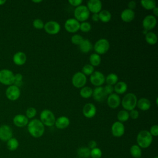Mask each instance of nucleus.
I'll use <instances>...</instances> for the list:
<instances>
[{"label":"nucleus","mask_w":158,"mask_h":158,"mask_svg":"<svg viewBox=\"0 0 158 158\" xmlns=\"http://www.w3.org/2000/svg\"><path fill=\"white\" fill-rule=\"evenodd\" d=\"M27 130L30 135L35 138L41 137L44 133V125L39 119H33L27 125Z\"/></svg>","instance_id":"f257e3e1"},{"label":"nucleus","mask_w":158,"mask_h":158,"mask_svg":"<svg viewBox=\"0 0 158 158\" xmlns=\"http://www.w3.org/2000/svg\"><path fill=\"white\" fill-rule=\"evenodd\" d=\"M152 136L149 131L144 130L140 131L136 136L137 145L141 148H148L152 142Z\"/></svg>","instance_id":"f03ea898"},{"label":"nucleus","mask_w":158,"mask_h":158,"mask_svg":"<svg viewBox=\"0 0 158 158\" xmlns=\"http://www.w3.org/2000/svg\"><path fill=\"white\" fill-rule=\"evenodd\" d=\"M137 97L133 93H129L126 94L121 101V104L124 110L130 111L135 109L137 104Z\"/></svg>","instance_id":"7ed1b4c3"},{"label":"nucleus","mask_w":158,"mask_h":158,"mask_svg":"<svg viewBox=\"0 0 158 158\" xmlns=\"http://www.w3.org/2000/svg\"><path fill=\"white\" fill-rule=\"evenodd\" d=\"M40 121L44 126L52 127L54 125L56 117L54 113L49 109H44L40 114Z\"/></svg>","instance_id":"20e7f679"},{"label":"nucleus","mask_w":158,"mask_h":158,"mask_svg":"<svg viewBox=\"0 0 158 158\" xmlns=\"http://www.w3.org/2000/svg\"><path fill=\"white\" fill-rule=\"evenodd\" d=\"M90 12L87 8L86 6L80 5L75 8L74 10L75 19L80 22H85L89 17Z\"/></svg>","instance_id":"39448f33"},{"label":"nucleus","mask_w":158,"mask_h":158,"mask_svg":"<svg viewBox=\"0 0 158 158\" xmlns=\"http://www.w3.org/2000/svg\"><path fill=\"white\" fill-rule=\"evenodd\" d=\"M110 48L109 41L106 38H101L98 40L94 45V49L96 54H104L106 53Z\"/></svg>","instance_id":"423d86ee"},{"label":"nucleus","mask_w":158,"mask_h":158,"mask_svg":"<svg viewBox=\"0 0 158 158\" xmlns=\"http://www.w3.org/2000/svg\"><path fill=\"white\" fill-rule=\"evenodd\" d=\"M0 82L5 85H12L14 82V74L9 69L0 70Z\"/></svg>","instance_id":"0eeeda50"},{"label":"nucleus","mask_w":158,"mask_h":158,"mask_svg":"<svg viewBox=\"0 0 158 158\" xmlns=\"http://www.w3.org/2000/svg\"><path fill=\"white\" fill-rule=\"evenodd\" d=\"M86 76L81 72H76L72 78V83L73 86L77 88H81L86 83Z\"/></svg>","instance_id":"6e6552de"},{"label":"nucleus","mask_w":158,"mask_h":158,"mask_svg":"<svg viewBox=\"0 0 158 158\" xmlns=\"http://www.w3.org/2000/svg\"><path fill=\"white\" fill-rule=\"evenodd\" d=\"M43 28L49 35H56L60 30V25L56 21L50 20L44 24Z\"/></svg>","instance_id":"1a4fd4ad"},{"label":"nucleus","mask_w":158,"mask_h":158,"mask_svg":"<svg viewBox=\"0 0 158 158\" xmlns=\"http://www.w3.org/2000/svg\"><path fill=\"white\" fill-rule=\"evenodd\" d=\"M105 77L104 74L99 71H94L90 75V82L96 87L102 86L105 82Z\"/></svg>","instance_id":"9d476101"},{"label":"nucleus","mask_w":158,"mask_h":158,"mask_svg":"<svg viewBox=\"0 0 158 158\" xmlns=\"http://www.w3.org/2000/svg\"><path fill=\"white\" fill-rule=\"evenodd\" d=\"M6 96L10 101H16L20 96V90L14 85H10L6 90Z\"/></svg>","instance_id":"9b49d317"},{"label":"nucleus","mask_w":158,"mask_h":158,"mask_svg":"<svg viewBox=\"0 0 158 158\" xmlns=\"http://www.w3.org/2000/svg\"><path fill=\"white\" fill-rule=\"evenodd\" d=\"M157 24L156 17L153 15H148L143 20L142 25L144 30L146 31H149L152 30Z\"/></svg>","instance_id":"f8f14e48"},{"label":"nucleus","mask_w":158,"mask_h":158,"mask_svg":"<svg viewBox=\"0 0 158 158\" xmlns=\"http://www.w3.org/2000/svg\"><path fill=\"white\" fill-rule=\"evenodd\" d=\"M80 22L75 18H70L66 20L64 27L66 31L69 33H75L80 29Z\"/></svg>","instance_id":"ddd939ff"},{"label":"nucleus","mask_w":158,"mask_h":158,"mask_svg":"<svg viewBox=\"0 0 158 158\" xmlns=\"http://www.w3.org/2000/svg\"><path fill=\"white\" fill-rule=\"evenodd\" d=\"M125 126L123 123L118 121L115 122L111 127L112 135L115 137H121L125 133Z\"/></svg>","instance_id":"4468645a"},{"label":"nucleus","mask_w":158,"mask_h":158,"mask_svg":"<svg viewBox=\"0 0 158 158\" xmlns=\"http://www.w3.org/2000/svg\"><path fill=\"white\" fill-rule=\"evenodd\" d=\"M13 131L11 127L7 125H3L0 127V139L3 141H7L12 138Z\"/></svg>","instance_id":"2eb2a0df"},{"label":"nucleus","mask_w":158,"mask_h":158,"mask_svg":"<svg viewBox=\"0 0 158 158\" xmlns=\"http://www.w3.org/2000/svg\"><path fill=\"white\" fill-rule=\"evenodd\" d=\"M92 96L96 101L102 102L106 99H107V94L106 93L104 87L97 86L94 89H93Z\"/></svg>","instance_id":"dca6fc26"},{"label":"nucleus","mask_w":158,"mask_h":158,"mask_svg":"<svg viewBox=\"0 0 158 158\" xmlns=\"http://www.w3.org/2000/svg\"><path fill=\"white\" fill-rule=\"evenodd\" d=\"M82 112L85 117L91 118L94 117L96 114V107L93 103H86L83 107Z\"/></svg>","instance_id":"f3484780"},{"label":"nucleus","mask_w":158,"mask_h":158,"mask_svg":"<svg viewBox=\"0 0 158 158\" xmlns=\"http://www.w3.org/2000/svg\"><path fill=\"white\" fill-rule=\"evenodd\" d=\"M121 103L120 98L118 94L116 93H112L107 98V104L108 106L111 109L117 108Z\"/></svg>","instance_id":"a211bd4d"},{"label":"nucleus","mask_w":158,"mask_h":158,"mask_svg":"<svg viewBox=\"0 0 158 158\" xmlns=\"http://www.w3.org/2000/svg\"><path fill=\"white\" fill-rule=\"evenodd\" d=\"M86 7L93 14H98L102 10V2L100 0H89Z\"/></svg>","instance_id":"6ab92c4d"},{"label":"nucleus","mask_w":158,"mask_h":158,"mask_svg":"<svg viewBox=\"0 0 158 158\" xmlns=\"http://www.w3.org/2000/svg\"><path fill=\"white\" fill-rule=\"evenodd\" d=\"M70 120L66 116H60L56 118L55 126L57 128L60 130H63L67 128L70 125Z\"/></svg>","instance_id":"aec40b11"},{"label":"nucleus","mask_w":158,"mask_h":158,"mask_svg":"<svg viewBox=\"0 0 158 158\" xmlns=\"http://www.w3.org/2000/svg\"><path fill=\"white\" fill-rule=\"evenodd\" d=\"M13 122L17 127H23L28 125V118L24 115L17 114L14 117Z\"/></svg>","instance_id":"412c9836"},{"label":"nucleus","mask_w":158,"mask_h":158,"mask_svg":"<svg viewBox=\"0 0 158 158\" xmlns=\"http://www.w3.org/2000/svg\"><path fill=\"white\" fill-rule=\"evenodd\" d=\"M135 13L133 10L130 9H125L121 12L120 18L125 22H130L135 19Z\"/></svg>","instance_id":"4be33fe9"},{"label":"nucleus","mask_w":158,"mask_h":158,"mask_svg":"<svg viewBox=\"0 0 158 158\" xmlns=\"http://www.w3.org/2000/svg\"><path fill=\"white\" fill-rule=\"evenodd\" d=\"M13 61L17 65H22L27 61V56L23 52H17L13 56Z\"/></svg>","instance_id":"5701e85b"},{"label":"nucleus","mask_w":158,"mask_h":158,"mask_svg":"<svg viewBox=\"0 0 158 158\" xmlns=\"http://www.w3.org/2000/svg\"><path fill=\"white\" fill-rule=\"evenodd\" d=\"M151 106L150 101L146 98H141L137 101L136 106L141 110L146 111L150 109Z\"/></svg>","instance_id":"b1692460"},{"label":"nucleus","mask_w":158,"mask_h":158,"mask_svg":"<svg viewBox=\"0 0 158 158\" xmlns=\"http://www.w3.org/2000/svg\"><path fill=\"white\" fill-rule=\"evenodd\" d=\"M127 84L125 81H118L114 86V91L117 94H122L127 90Z\"/></svg>","instance_id":"393cba45"},{"label":"nucleus","mask_w":158,"mask_h":158,"mask_svg":"<svg viewBox=\"0 0 158 158\" xmlns=\"http://www.w3.org/2000/svg\"><path fill=\"white\" fill-rule=\"evenodd\" d=\"M80 50L83 53H88L93 49V44L88 39H84L79 45Z\"/></svg>","instance_id":"a878e982"},{"label":"nucleus","mask_w":158,"mask_h":158,"mask_svg":"<svg viewBox=\"0 0 158 158\" xmlns=\"http://www.w3.org/2000/svg\"><path fill=\"white\" fill-rule=\"evenodd\" d=\"M99 20H101V22H104V23H107L108 22H109L111 19L112 17V15L110 14V12L106 9L104 10H101L99 13Z\"/></svg>","instance_id":"bb28decb"},{"label":"nucleus","mask_w":158,"mask_h":158,"mask_svg":"<svg viewBox=\"0 0 158 158\" xmlns=\"http://www.w3.org/2000/svg\"><path fill=\"white\" fill-rule=\"evenodd\" d=\"M145 40L150 45H154L157 41V35L152 31H148L145 35Z\"/></svg>","instance_id":"cd10ccee"},{"label":"nucleus","mask_w":158,"mask_h":158,"mask_svg":"<svg viewBox=\"0 0 158 158\" xmlns=\"http://www.w3.org/2000/svg\"><path fill=\"white\" fill-rule=\"evenodd\" d=\"M130 153L134 158H141L142 155L141 148L137 144H133L130 148Z\"/></svg>","instance_id":"c85d7f7f"},{"label":"nucleus","mask_w":158,"mask_h":158,"mask_svg":"<svg viewBox=\"0 0 158 158\" xmlns=\"http://www.w3.org/2000/svg\"><path fill=\"white\" fill-rule=\"evenodd\" d=\"M19 141L15 138L12 137L7 141V148L10 151H15L19 148Z\"/></svg>","instance_id":"c756f323"},{"label":"nucleus","mask_w":158,"mask_h":158,"mask_svg":"<svg viewBox=\"0 0 158 158\" xmlns=\"http://www.w3.org/2000/svg\"><path fill=\"white\" fill-rule=\"evenodd\" d=\"M118 80V77L117 74L114 73H110L107 75L105 78V81L107 83V85H110L112 86L115 85Z\"/></svg>","instance_id":"7c9ffc66"},{"label":"nucleus","mask_w":158,"mask_h":158,"mask_svg":"<svg viewBox=\"0 0 158 158\" xmlns=\"http://www.w3.org/2000/svg\"><path fill=\"white\" fill-rule=\"evenodd\" d=\"M90 151L88 147H80L77 149V154L81 158H88L90 157Z\"/></svg>","instance_id":"2f4dec72"},{"label":"nucleus","mask_w":158,"mask_h":158,"mask_svg":"<svg viewBox=\"0 0 158 158\" xmlns=\"http://www.w3.org/2000/svg\"><path fill=\"white\" fill-rule=\"evenodd\" d=\"M140 3L141 6L147 10H152L156 7V2L154 0H141Z\"/></svg>","instance_id":"473e14b6"},{"label":"nucleus","mask_w":158,"mask_h":158,"mask_svg":"<svg viewBox=\"0 0 158 158\" xmlns=\"http://www.w3.org/2000/svg\"><path fill=\"white\" fill-rule=\"evenodd\" d=\"M80 94L83 98H89L92 96L93 89L89 86H83L80 90Z\"/></svg>","instance_id":"72a5a7b5"},{"label":"nucleus","mask_w":158,"mask_h":158,"mask_svg":"<svg viewBox=\"0 0 158 158\" xmlns=\"http://www.w3.org/2000/svg\"><path fill=\"white\" fill-rule=\"evenodd\" d=\"M89 62L90 64L93 66V67H96L98 66L101 62V58L100 55L96 54V53H93L91 54L89 56Z\"/></svg>","instance_id":"f704fd0d"},{"label":"nucleus","mask_w":158,"mask_h":158,"mask_svg":"<svg viewBox=\"0 0 158 158\" xmlns=\"http://www.w3.org/2000/svg\"><path fill=\"white\" fill-rule=\"evenodd\" d=\"M117 117L118 121L120 122H125L128 120L130 118L129 117V112L125 110H120L117 115Z\"/></svg>","instance_id":"c9c22d12"},{"label":"nucleus","mask_w":158,"mask_h":158,"mask_svg":"<svg viewBox=\"0 0 158 158\" xmlns=\"http://www.w3.org/2000/svg\"><path fill=\"white\" fill-rule=\"evenodd\" d=\"M94 71V67L91 64H86L81 69V72L85 75H91Z\"/></svg>","instance_id":"e433bc0d"},{"label":"nucleus","mask_w":158,"mask_h":158,"mask_svg":"<svg viewBox=\"0 0 158 158\" xmlns=\"http://www.w3.org/2000/svg\"><path fill=\"white\" fill-rule=\"evenodd\" d=\"M102 155V151L100 148L96 147L90 151V157L91 158H101Z\"/></svg>","instance_id":"4c0bfd02"},{"label":"nucleus","mask_w":158,"mask_h":158,"mask_svg":"<svg viewBox=\"0 0 158 158\" xmlns=\"http://www.w3.org/2000/svg\"><path fill=\"white\" fill-rule=\"evenodd\" d=\"M91 29V25L90 23L85 21L83 22L80 24V29L82 32H89Z\"/></svg>","instance_id":"58836bf2"},{"label":"nucleus","mask_w":158,"mask_h":158,"mask_svg":"<svg viewBox=\"0 0 158 158\" xmlns=\"http://www.w3.org/2000/svg\"><path fill=\"white\" fill-rule=\"evenodd\" d=\"M83 40V36L79 34H75L71 37V42L75 45L79 46Z\"/></svg>","instance_id":"ea45409f"},{"label":"nucleus","mask_w":158,"mask_h":158,"mask_svg":"<svg viewBox=\"0 0 158 158\" xmlns=\"http://www.w3.org/2000/svg\"><path fill=\"white\" fill-rule=\"evenodd\" d=\"M37 111L36 109L33 107H28L26 110V117L28 118H32L36 115Z\"/></svg>","instance_id":"a19ab883"},{"label":"nucleus","mask_w":158,"mask_h":158,"mask_svg":"<svg viewBox=\"0 0 158 158\" xmlns=\"http://www.w3.org/2000/svg\"><path fill=\"white\" fill-rule=\"evenodd\" d=\"M44 23L43 20L40 19H35L33 21V26L36 29H42L44 28Z\"/></svg>","instance_id":"79ce46f5"},{"label":"nucleus","mask_w":158,"mask_h":158,"mask_svg":"<svg viewBox=\"0 0 158 158\" xmlns=\"http://www.w3.org/2000/svg\"><path fill=\"white\" fill-rule=\"evenodd\" d=\"M22 79H23V76L21 73H16L14 75V85L17 86H20L22 85Z\"/></svg>","instance_id":"37998d69"},{"label":"nucleus","mask_w":158,"mask_h":158,"mask_svg":"<svg viewBox=\"0 0 158 158\" xmlns=\"http://www.w3.org/2000/svg\"><path fill=\"white\" fill-rule=\"evenodd\" d=\"M151 135L153 136H157L158 135V125H154L150 128V130L149 131Z\"/></svg>","instance_id":"c03bdc74"},{"label":"nucleus","mask_w":158,"mask_h":158,"mask_svg":"<svg viewBox=\"0 0 158 158\" xmlns=\"http://www.w3.org/2000/svg\"><path fill=\"white\" fill-rule=\"evenodd\" d=\"M129 117L133 120H136L139 117V112L136 109L131 110L129 112Z\"/></svg>","instance_id":"a18cd8bd"},{"label":"nucleus","mask_w":158,"mask_h":158,"mask_svg":"<svg viewBox=\"0 0 158 158\" xmlns=\"http://www.w3.org/2000/svg\"><path fill=\"white\" fill-rule=\"evenodd\" d=\"M104 91H105L107 95H109V94L113 93V91H114V86H112V85H106L104 87Z\"/></svg>","instance_id":"49530a36"},{"label":"nucleus","mask_w":158,"mask_h":158,"mask_svg":"<svg viewBox=\"0 0 158 158\" xmlns=\"http://www.w3.org/2000/svg\"><path fill=\"white\" fill-rule=\"evenodd\" d=\"M69 2L72 6H75L77 7L81 5L83 1L82 0H69Z\"/></svg>","instance_id":"de8ad7c7"},{"label":"nucleus","mask_w":158,"mask_h":158,"mask_svg":"<svg viewBox=\"0 0 158 158\" xmlns=\"http://www.w3.org/2000/svg\"><path fill=\"white\" fill-rule=\"evenodd\" d=\"M97 147V143L94 140H91L88 143V148L90 149H94Z\"/></svg>","instance_id":"09e8293b"},{"label":"nucleus","mask_w":158,"mask_h":158,"mask_svg":"<svg viewBox=\"0 0 158 158\" xmlns=\"http://www.w3.org/2000/svg\"><path fill=\"white\" fill-rule=\"evenodd\" d=\"M136 6V1H130L128 3V9H130L131 10H133L135 8Z\"/></svg>","instance_id":"8fccbe9b"},{"label":"nucleus","mask_w":158,"mask_h":158,"mask_svg":"<svg viewBox=\"0 0 158 158\" xmlns=\"http://www.w3.org/2000/svg\"><path fill=\"white\" fill-rule=\"evenodd\" d=\"M91 19L93 20V21L94 22H98L99 20V15L98 14H93L92 15V17H91Z\"/></svg>","instance_id":"3c124183"},{"label":"nucleus","mask_w":158,"mask_h":158,"mask_svg":"<svg viewBox=\"0 0 158 158\" xmlns=\"http://www.w3.org/2000/svg\"><path fill=\"white\" fill-rule=\"evenodd\" d=\"M152 11H153V14H154V17H157L158 16V7L156 6L153 9H152Z\"/></svg>","instance_id":"603ef678"},{"label":"nucleus","mask_w":158,"mask_h":158,"mask_svg":"<svg viewBox=\"0 0 158 158\" xmlns=\"http://www.w3.org/2000/svg\"><path fill=\"white\" fill-rule=\"evenodd\" d=\"M6 2V0H0V6L4 5Z\"/></svg>","instance_id":"864d4df0"},{"label":"nucleus","mask_w":158,"mask_h":158,"mask_svg":"<svg viewBox=\"0 0 158 158\" xmlns=\"http://www.w3.org/2000/svg\"><path fill=\"white\" fill-rule=\"evenodd\" d=\"M32 2H35V3H38V2H42L41 0H38V1H32Z\"/></svg>","instance_id":"5fc2aeb1"},{"label":"nucleus","mask_w":158,"mask_h":158,"mask_svg":"<svg viewBox=\"0 0 158 158\" xmlns=\"http://www.w3.org/2000/svg\"><path fill=\"white\" fill-rule=\"evenodd\" d=\"M154 158H158V157H157V156H156V157H154Z\"/></svg>","instance_id":"6e6d98bb"},{"label":"nucleus","mask_w":158,"mask_h":158,"mask_svg":"<svg viewBox=\"0 0 158 158\" xmlns=\"http://www.w3.org/2000/svg\"><path fill=\"white\" fill-rule=\"evenodd\" d=\"M76 158H81V157H76Z\"/></svg>","instance_id":"4d7b16f0"}]
</instances>
